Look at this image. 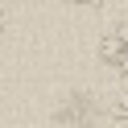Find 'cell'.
<instances>
[{
	"label": "cell",
	"mask_w": 128,
	"mask_h": 128,
	"mask_svg": "<svg viewBox=\"0 0 128 128\" xmlns=\"http://www.w3.org/2000/svg\"><path fill=\"white\" fill-rule=\"evenodd\" d=\"M99 62L108 70H116V74L128 78V17L116 21L112 29H103V37H99Z\"/></svg>",
	"instance_id": "cell-1"
},
{
	"label": "cell",
	"mask_w": 128,
	"mask_h": 128,
	"mask_svg": "<svg viewBox=\"0 0 128 128\" xmlns=\"http://www.w3.org/2000/svg\"><path fill=\"white\" fill-rule=\"evenodd\" d=\"M54 120L66 128H83L95 120V95L91 91H66L58 99V108H54Z\"/></svg>",
	"instance_id": "cell-2"
},
{
	"label": "cell",
	"mask_w": 128,
	"mask_h": 128,
	"mask_svg": "<svg viewBox=\"0 0 128 128\" xmlns=\"http://www.w3.org/2000/svg\"><path fill=\"white\" fill-rule=\"evenodd\" d=\"M112 128H128V91H120L112 103Z\"/></svg>",
	"instance_id": "cell-3"
},
{
	"label": "cell",
	"mask_w": 128,
	"mask_h": 128,
	"mask_svg": "<svg viewBox=\"0 0 128 128\" xmlns=\"http://www.w3.org/2000/svg\"><path fill=\"white\" fill-rule=\"evenodd\" d=\"M4 29H8V8L0 4V37H4Z\"/></svg>",
	"instance_id": "cell-4"
}]
</instances>
